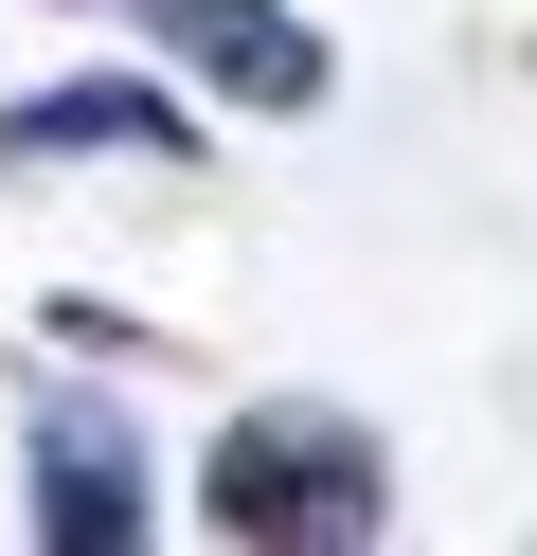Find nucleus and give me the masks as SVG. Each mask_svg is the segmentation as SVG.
I'll return each instance as SVG.
<instances>
[{
    "label": "nucleus",
    "mask_w": 537,
    "mask_h": 556,
    "mask_svg": "<svg viewBox=\"0 0 537 556\" xmlns=\"http://www.w3.org/2000/svg\"><path fill=\"white\" fill-rule=\"evenodd\" d=\"M197 539L233 556H376L394 539V448L341 395H251L197 448Z\"/></svg>",
    "instance_id": "f257e3e1"
},
{
    "label": "nucleus",
    "mask_w": 537,
    "mask_h": 556,
    "mask_svg": "<svg viewBox=\"0 0 537 556\" xmlns=\"http://www.w3.org/2000/svg\"><path fill=\"white\" fill-rule=\"evenodd\" d=\"M18 520L36 556H143L162 539V448L126 395H36L18 413Z\"/></svg>",
    "instance_id": "f03ea898"
},
{
    "label": "nucleus",
    "mask_w": 537,
    "mask_h": 556,
    "mask_svg": "<svg viewBox=\"0 0 537 556\" xmlns=\"http://www.w3.org/2000/svg\"><path fill=\"white\" fill-rule=\"evenodd\" d=\"M215 126H197V73L179 54H107V73H54L0 109V180H90V162H143V180H179Z\"/></svg>",
    "instance_id": "7ed1b4c3"
},
{
    "label": "nucleus",
    "mask_w": 537,
    "mask_h": 556,
    "mask_svg": "<svg viewBox=\"0 0 537 556\" xmlns=\"http://www.w3.org/2000/svg\"><path fill=\"white\" fill-rule=\"evenodd\" d=\"M72 18H107V37H143V54H179L215 109H269V126H305L322 90H341V54H322L305 0H72Z\"/></svg>",
    "instance_id": "20e7f679"
}]
</instances>
